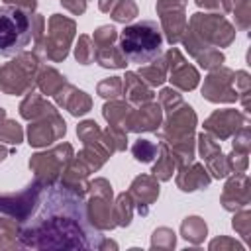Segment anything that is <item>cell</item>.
<instances>
[{
  "label": "cell",
  "mask_w": 251,
  "mask_h": 251,
  "mask_svg": "<svg viewBox=\"0 0 251 251\" xmlns=\"http://www.w3.org/2000/svg\"><path fill=\"white\" fill-rule=\"evenodd\" d=\"M73 190L63 186V190H51L47 196V202H43V212L35 218V222L25 227L22 237V247H96L90 241V233L84 231V206L80 198L65 212L61 214L69 196ZM76 194V192H75Z\"/></svg>",
  "instance_id": "1"
},
{
  "label": "cell",
  "mask_w": 251,
  "mask_h": 251,
  "mask_svg": "<svg viewBox=\"0 0 251 251\" xmlns=\"http://www.w3.org/2000/svg\"><path fill=\"white\" fill-rule=\"evenodd\" d=\"M161 25L153 20H141L126 25L120 33V51L126 61L135 65H147L161 57L163 33Z\"/></svg>",
  "instance_id": "2"
},
{
  "label": "cell",
  "mask_w": 251,
  "mask_h": 251,
  "mask_svg": "<svg viewBox=\"0 0 251 251\" xmlns=\"http://www.w3.org/2000/svg\"><path fill=\"white\" fill-rule=\"evenodd\" d=\"M33 37V22L29 12L8 4L0 6V55H20Z\"/></svg>",
  "instance_id": "3"
},
{
  "label": "cell",
  "mask_w": 251,
  "mask_h": 251,
  "mask_svg": "<svg viewBox=\"0 0 251 251\" xmlns=\"http://www.w3.org/2000/svg\"><path fill=\"white\" fill-rule=\"evenodd\" d=\"M233 73L229 69H220L214 71L212 75H208V78L204 80L202 86V94L204 98H208L210 102H233L237 100V90L231 88V78Z\"/></svg>",
  "instance_id": "4"
},
{
  "label": "cell",
  "mask_w": 251,
  "mask_h": 251,
  "mask_svg": "<svg viewBox=\"0 0 251 251\" xmlns=\"http://www.w3.org/2000/svg\"><path fill=\"white\" fill-rule=\"evenodd\" d=\"M194 126H196V116H194L192 108L182 104L180 112L173 110L171 118H169L167 124H165V131L161 133V137H163V139H169L171 143L184 141V139L190 137Z\"/></svg>",
  "instance_id": "5"
},
{
  "label": "cell",
  "mask_w": 251,
  "mask_h": 251,
  "mask_svg": "<svg viewBox=\"0 0 251 251\" xmlns=\"http://www.w3.org/2000/svg\"><path fill=\"white\" fill-rule=\"evenodd\" d=\"M167 55H169L171 59H175V63H173V61L167 63V69H171V78H169V80H171L175 86L182 88V90H192V88L198 84V73H196V69L190 67V65L184 61V57L180 55L178 49H171Z\"/></svg>",
  "instance_id": "6"
},
{
  "label": "cell",
  "mask_w": 251,
  "mask_h": 251,
  "mask_svg": "<svg viewBox=\"0 0 251 251\" xmlns=\"http://www.w3.org/2000/svg\"><path fill=\"white\" fill-rule=\"evenodd\" d=\"M159 124H161V106L149 102L137 112H129L124 126L129 131H157Z\"/></svg>",
  "instance_id": "7"
},
{
  "label": "cell",
  "mask_w": 251,
  "mask_h": 251,
  "mask_svg": "<svg viewBox=\"0 0 251 251\" xmlns=\"http://www.w3.org/2000/svg\"><path fill=\"white\" fill-rule=\"evenodd\" d=\"M53 114H57V112H51V116ZM51 116L47 114V116H43V120L41 122H37V124H33V126H29V145H33V147H41V145H47V143H51V141H55V139H59L61 135H65V122L63 120H59V122H55V126H51Z\"/></svg>",
  "instance_id": "8"
},
{
  "label": "cell",
  "mask_w": 251,
  "mask_h": 251,
  "mask_svg": "<svg viewBox=\"0 0 251 251\" xmlns=\"http://www.w3.org/2000/svg\"><path fill=\"white\" fill-rule=\"evenodd\" d=\"M131 194L137 198V202H141V204H137V208L145 216L147 214V206L151 202H155V198L159 196V184L151 176H137L133 180V184H131Z\"/></svg>",
  "instance_id": "9"
},
{
  "label": "cell",
  "mask_w": 251,
  "mask_h": 251,
  "mask_svg": "<svg viewBox=\"0 0 251 251\" xmlns=\"http://www.w3.org/2000/svg\"><path fill=\"white\" fill-rule=\"evenodd\" d=\"M69 92H71V94H65L63 86H61V90L55 94V96H57V102H59L61 106H65L73 116H82V114H86V112L90 110V98H88L82 90H76L75 86H69Z\"/></svg>",
  "instance_id": "10"
},
{
  "label": "cell",
  "mask_w": 251,
  "mask_h": 251,
  "mask_svg": "<svg viewBox=\"0 0 251 251\" xmlns=\"http://www.w3.org/2000/svg\"><path fill=\"white\" fill-rule=\"evenodd\" d=\"M176 182H178L180 190L192 192V190H198V188L208 186V184H210V176L206 175V171H204L202 165H192V167H190V175H188L186 171H182V173L178 175Z\"/></svg>",
  "instance_id": "11"
},
{
  "label": "cell",
  "mask_w": 251,
  "mask_h": 251,
  "mask_svg": "<svg viewBox=\"0 0 251 251\" xmlns=\"http://www.w3.org/2000/svg\"><path fill=\"white\" fill-rule=\"evenodd\" d=\"M124 88H126V94L129 96V100L135 102V104H143V102H151L153 100V92L143 84V80L135 73H127L126 75Z\"/></svg>",
  "instance_id": "12"
},
{
  "label": "cell",
  "mask_w": 251,
  "mask_h": 251,
  "mask_svg": "<svg viewBox=\"0 0 251 251\" xmlns=\"http://www.w3.org/2000/svg\"><path fill=\"white\" fill-rule=\"evenodd\" d=\"M51 112H55V108L51 106V104H47V102H43L37 94H27V98L22 102V106H20V114L25 118V120H31V118H43V116H47V114H51Z\"/></svg>",
  "instance_id": "13"
},
{
  "label": "cell",
  "mask_w": 251,
  "mask_h": 251,
  "mask_svg": "<svg viewBox=\"0 0 251 251\" xmlns=\"http://www.w3.org/2000/svg\"><path fill=\"white\" fill-rule=\"evenodd\" d=\"M206 231H208V227H206L204 220L198 218V216H190V218H186V220L182 222V226H180V233H182V237H184L186 241L194 243V245H198V243L204 241Z\"/></svg>",
  "instance_id": "14"
},
{
  "label": "cell",
  "mask_w": 251,
  "mask_h": 251,
  "mask_svg": "<svg viewBox=\"0 0 251 251\" xmlns=\"http://www.w3.org/2000/svg\"><path fill=\"white\" fill-rule=\"evenodd\" d=\"M94 59L106 67V69H124L127 65L126 57L122 55L120 47H112V45H106V47H96V53H94Z\"/></svg>",
  "instance_id": "15"
},
{
  "label": "cell",
  "mask_w": 251,
  "mask_h": 251,
  "mask_svg": "<svg viewBox=\"0 0 251 251\" xmlns=\"http://www.w3.org/2000/svg\"><path fill=\"white\" fill-rule=\"evenodd\" d=\"M167 63L163 61V59H155V61H151V63H147V65H143L141 69H139V76L147 82V84H151V86H159V84H163L165 82V78H167Z\"/></svg>",
  "instance_id": "16"
},
{
  "label": "cell",
  "mask_w": 251,
  "mask_h": 251,
  "mask_svg": "<svg viewBox=\"0 0 251 251\" xmlns=\"http://www.w3.org/2000/svg\"><path fill=\"white\" fill-rule=\"evenodd\" d=\"M208 120H214V122H222V129H218V137L220 139H224V137H227L233 129H237V124L239 122H243V116L241 114H237V112H233V110H222V112H216V114H212Z\"/></svg>",
  "instance_id": "17"
},
{
  "label": "cell",
  "mask_w": 251,
  "mask_h": 251,
  "mask_svg": "<svg viewBox=\"0 0 251 251\" xmlns=\"http://www.w3.org/2000/svg\"><path fill=\"white\" fill-rule=\"evenodd\" d=\"M176 165H178V163H176L175 155L169 151V147H167L165 143H161V157H159V161H157V165L153 167L151 173H153L157 178H161V180H169V178L173 176V171H175Z\"/></svg>",
  "instance_id": "18"
},
{
  "label": "cell",
  "mask_w": 251,
  "mask_h": 251,
  "mask_svg": "<svg viewBox=\"0 0 251 251\" xmlns=\"http://www.w3.org/2000/svg\"><path fill=\"white\" fill-rule=\"evenodd\" d=\"M37 84L39 88L45 92V94H57L61 90V86L65 84V76H61L55 69H45L39 78H37Z\"/></svg>",
  "instance_id": "19"
},
{
  "label": "cell",
  "mask_w": 251,
  "mask_h": 251,
  "mask_svg": "<svg viewBox=\"0 0 251 251\" xmlns=\"http://www.w3.org/2000/svg\"><path fill=\"white\" fill-rule=\"evenodd\" d=\"M129 110H131V108H129L127 104H122V102H110V104L104 106L102 114H104V118L108 120L110 126H124L126 120H127V116H129Z\"/></svg>",
  "instance_id": "20"
},
{
  "label": "cell",
  "mask_w": 251,
  "mask_h": 251,
  "mask_svg": "<svg viewBox=\"0 0 251 251\" xmlns=\"http://www.w3.org/2000/svg\"><path fill=\"white\" fill-rule=\"evenodd\" d=\"M131 212H133V206H131V198H129V194H120L118 196V202H116V206H114V220H118L116 222V226H129V222H131Z\"/></svg>",
  "instance_id": "21"
},
{
  "label": "cell",
  "mask_w": 251,
  "mask_h": 251,
  "mask_svg": "<svg viewBox=\"0 0 251 251\" xmlns=\"http://www.w3.org/2000/svg\"><path fill=\"white\" fill-rule=\"evenodd\" d=\"M110 12H112V18L116 22L126 24V22H131L137 16V6L133 4V0H120V2L114 4V8Z\"/></svg>",
  "instance_id": "22"
},
{
  "label": "cell",
  "mask_w": 251,
  "mask_h": 251,
  "mask_svg": "<svg viewBox=\"0 0 251 251\" xmlns=\"http://www.w3.org/2000/svg\"><path fill=\"white\" fill-rule=\"evenodd\" d=\"M131 153H133V157H135L137 161L149 163V161H153L155 155H157V145H155L153 141H149V139H137L135 145L131 147Z\"/></svg>",
  "instance_id": "23"
},
{
  "label": "cell",
  "mask_w": 251,
  "mask_h": 251,
  "mask_svg": "<svg viewBox=\"0 0 251 251\" xmlns=\"http://www.w3.org/2000/svg\"><path fill=\"white\" fill-rule=\"evenodd\" d=\"M94 53H96V47L90 45V37L88 35H80L78 37V45L75 47V57L80 65H88L92 59H94Z\"/></svg>",
  "instance_id": "24"
},
{
  "label": "cell",
  "mask_w": 251,
  "mask_h": 251,
  "mask_svg": "<svg viewBox=\"0 0 251 251\" xmlns=\"http://www.w3.org/2000/svg\"><path fill=\"white\" fill-rule=\"evenodd\" d=\"M22 137H24V131H22L20 124H16L14 120H8L0 129V139L6 141V143H16L18 145L22 141Z\"/></svg>",
  "instance_id": "25"
},
{
  "label": "cell",
  "mask_w": 251,
  "mask_h": 251,
  "mask_svg": "<svg viewBox=\"0 0 251 251\" xmlns=\"http://www.w3.org/2000/svg\"><path fill=\"white\" fill-rule=\"evenodd\" d=\"M122 90V80L118 76H112V78H106L98 84V94L102 98H116Z\"/></svg>",
  "instance_id": "26"
},
{
  "label": "cell",
  "mask_w": 251,
  "mask_h": 251,
  "mask_svg": "<svg viewBox=\"0 0 251 251\" xmlns=\"http://www.w3.org/2000/svg\"><path fill=\"white\" fill-rule=\"evenodd\" d=\"M175 241H176V237L169 227H159L153 233L151 247H175Z\"/></svg>",
  "instance_id": "27"
},
{
  "label": "cell",
  "mask_w": 251,
  "mask_h": 251,
  "mask_svg": "<svg viewBox=\"0 0 251 251\" xmlns=\"http://www.w3.org/2000/svg\"><path fill=\"white\" fill-rule=\"evenodd\" d=\"M159 100H161V106L167 108V112H173L176 110V106H182V98L173 88H163L159 94Z\"/></svg>",
  "instance_id": "28"
},
{
  "label": "cell",
  "mask_w": 251,
  "mask_h": 251,
  "mask_svg": "<svg viewBox=\"0 0 251 251\" xmlns=\"http://www.w3.org/2000/svg\"><path fill=\"white\" fill-rule=\"evenodd\" d=\"M116 37H118V33H116V29L110 27V25H102V27H98V29L94 31V43H96L98 47L112 45V41H116Z\"/></svg>",
  "instance_id": "29"
},
{
  "label": "cell",
  "mask_w": 251,
  "mask_h": 251,
  "mask_svg": "<svg viewBox=\"0 0 251 251\" xmlns=\"http://www.w3.org/2000/svg\"><path fill=\"white\" fill-rule=\"evenodd\" d=\"M200 153H202V157L204 159H208V157H212L214 153H218L220 151V145L210 137V135H206V133H200Z\"/></svg>",
  "instance_id": "30"
},
{
  "label": "cell",
  "mask_w": 251,
  "mask_h": 251,
  "mask_svg": "<svg viewBox=\"0 0 251 251\" xmlns=\"http://www.w3.org/2000/svg\"><path fill=\"white\" fill-rule=\"evenodd\" d=\"M247 226H249V212H243V214H239V216L233 218V227L241 233L243 239L249 237V235H247V233H249V227H247Z\"/></svg>",
  "instance_id": "31"
},
{
  "label": "cell",
  "mask_w": 251,
  "mask_h": 251,
  "mask_svg": "<svg viewBox=\"0 0 251 251\" xmlns=\"http://www.w3.org/2000/svg\"><path fill=\"white\" fill-rule=\"evenodd\" d=\"M65 8H69L73 14H82L86 8V0H61Z\"/></svg>",
  "instance_id": "32"
},
{
  "label": "cell",
  "mask_w": 251,
  "mask_h": 251,
  "mask_svg": "<svg viewBox=\"0 0 251 251\" xmlns=\"http://www.w3.org/2000/svg\"><path fill=\"white\" fill-rule=\"evenodd\" d=\"M114 4H116V0H100V2H98V8H100L102 12H110V10L114 8Z\"/></svg>",
  "instance_id": "33"
},
{
  "label": "cell",
  "mask_w": 251,
  "mask_h": 251,
  "mask_svg": "<svg viewBox=\"0 0 251 251\" xmlns=\"http://www.w3.org/2000/svg\"><path fill=\"white\" fill-rule=\"evenodd\" d=\"M198 6H204V8H218L220 2L218 0H196Z\"/></svg>",
  "instance_id": "34"
},
{
  "label": "cell",
  "mask_w": 251,
  "mask_h": 251,
  "mask_svg": "<svg viewBox=\"0 0 251 251\" xmlns=\"http://www.w3.org/2000/svg\"><path fill=\"white\" fill-rule=\"evenodd\" d=\"M6 155H8V149L0 145V161H4V159H6Z\"/></svg>",
  "instance_id": "35"
},
{
  "label": "cell",
  "mask_w": 251,
  "mask_h": 251,
  "mask_svg": "<svg viewBox=\"0 0 251 251\" xmlns=\"http://www.w3.org/2000/svg\"><path fill=\"white\" fill-rule=\"evenodd\" d=\"M4 118H6V110H4V108H0V122H2Z\"/></svg>",
  "instance_id": "36"
}]
</instances>
